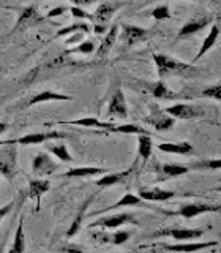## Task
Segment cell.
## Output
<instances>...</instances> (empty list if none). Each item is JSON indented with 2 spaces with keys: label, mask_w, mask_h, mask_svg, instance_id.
I'll list each match as a JSON object with an SVG mask.
<instances>
[{
  "label": "cell",
  "mask_w": 221,
  "mask_h": 253,
  "mask_svg": "<svg viewBox=\"0 0 221 253\" xmlns=\"http://www.w3.org/2000/svg\"><path fill=\"white\" fill-rule=\"evenodd\" d=\"M148 37V32L146 29H141L138 26H131V24H122V34L120 40L126 46L138 44Z\"/></svg>",
  "instance_id": "4fadbf2b"
},
{
  "label": "cell",
  "mask_w": 221,
  "mask_h": 253,
  "mask_svg": "<svg viewBox=\"0 0 221 253\" xmlns=\"http://www.w3.org/2000/svg\"><path fill=\"white\" fill-rule=\"evenodd\" d=\"M158 149L166 154H177V155L193 154V146L189 142H163V144L158 146Z\"/></svg>",
  "instance_id": "484cf974"
},
{
  "label": "cell",
  "mask_w": 221,
  "mask_h": 253,
  "mask_svg": "<svg viewBox=\"0 0 221 253\" xmlns=\"http://www.w3.org/2000/svg\"><path fill=\"white\" fill-rule=\"evenodd\" d=\"M57 169H59V165L44 152H38L34 158V162H32V172H34V176L37 177L51 176V174Z\"/></svg>",
  "instance_id": "ba28073f"
},
{
  "label": "cell",
  "mask_w": 221,
  "mask_h": 253,
  "mask_svg": "<svg viewBox=\"0 0 221 253\" xmlns=\"http://www.w3.org/2000/svg\"><path fill=\"white\" fill-rule=\"evenodd\" d=\"M47 150L52 152L57 158H60L62 162H73V157H71V154L68 152V149L63 144H60V146H49V147H47Z\"/></svg>",
  "instance_id": "d590c367"
},
{
  "label": "cell",
  "mask_w": 221,
  "mask_h": 253,
  "mask_svg": "<svg viewBox=\"0 0 221 253\" xmlns=\"http://www.w3.org/2000/svg\"><path fill=\"white\" fill-rule=\"evenodd\" d=\"M71 3H73L74 6H89V5H92V3H95L97 0H70Z\"/></svg>",
  "instance_id": "7bdbcfd3"
},
{
  "label": "cell",
  "mask_w": 221,
  "mask_h": 253,
  "mask_svg": "<svg viewBox=\"0 0 221 253\" xmlns=\"http://www.w3.org/2000/svg\"><path fill=\"white\" fill-rule=\"evenodd\" d=\"M106 116L108 117H118V119H126V116H128V108H126L125 95L120 89H117L112 93V97H110Z\"/></svg>",
  "instance_id": "7c38bea8"
},
{
  "label": "cell",
  "mask_w": 221,
  "mask_h": 253,
  "mask_svg": "<svg viewBox=\"0 0 221 253\" xmlns=\"http://www.w3.org/2000/svg\"><path fill=\"white\" fill-rule=\"evenodd\" d=\"M49 180L46 179H32L29 182V196L37 203V211L41 208V196L49 190Z\"/></svg>",
  "instance_id": "ffe728a7"
},
{
  "label": "cell",
  "mask_w": 221,
  "mask_h": 253,
  "mask_svg": "<svg viewBox=\"0 0 221 253\" xmlns=\"http://www.w3.org/2000/svg\"><path fill=\"white\" fill-rule=\"evenodd\" d=\"M138 154L142 158L144 165L147 163V160L152 155V138L150 134H139L138 138Z\"/></svg>",
  "instance_id": "4dcf8cb0"
},
{
  "label": "cell",
  "mask_w": 221,
  "mask_h": 253,
  "mask_svg": "<svg viewBox=\"0 0 221 253\" xmlns=\"http://www.w3.org/2000/svg\"><path fill=\"white\" fill-rule=\"evenodd\" d=\"M95 51V43L92 40H84L77 46L71 47V49L67 51V54H92Z\"/></svg>",
  "instance_id": "e575fe53"
},
{
  "label": "cell",
  "mask_w": 221,
  "mask_h": 253,
  "mask_svg": "<svg viewBox=\"0 0 221 253\" xmlns=\"http://www.w3.org/2000/svg\"><path fill=\"white\" fill-rule=\"evenodd\" d=\"M221 211V206L220 204H210V203H188L184 204L179 211L176 212H166L168 215H180L186 220L189 218H194L197 215L205 212H220Z\"/></svg>",
  "instance_id": "3957f363"
},
{
  "label": "cell",
  "mask_w": 221,
  "mask_h": 253,
  "mask_svg": "<svg viewBox=\"0 0 221 253\" xmlns=\"http://www.w3.org/2000/svg\"><path fill=\"white\" fill-rule=\"evenodd\" d=\"M60 124H67V125H81L87 126V128H98V130H106L110 131L114 124L109 122H101L95 117H85V119H77V121H68V122H60Z\"/></svg>",
  "instance_id": "4316f807"
},
{
  "label": "cell",
  "mask_w": 221,
  "mask_h": 253,
  "mask_svg": "<svg viewBox=\"0 0 221 253\" xmlns=\"http://www.w3.org/2000/svg\"><path fill=\"white\" fill-rule=\"evenodd\" d=\"M109 172L106 168H92V166H85V168H73L62 174V177H90V176H103V174Z\"/></svg>",
  "instance_id": "83f0119b"
},
{
  "label": "cell",
  "mask_w": 221,
  "mask_h": 253,
  "mask_svg": "<svg viewBox=\"0 0 221 253\" xmlns=\"http://www.w3.org/2000/svg\"><path fill=\"white\" fill-rule=\"evenodd\" d=\"M146 89L153 95L155 98H161V100H171V98H177V95L174 93L168 85H166L161 81H156V83H150V84H146L144 85Z\"/></svg>",
  "instance_id": "d4e9b609"
},
{
  "label": "cell",
  "mask_w": 221,
  "mask_h": 253,
  "mask_svg": "<svg viewBox=\"0 0 221 253\" xmlns=\"http://www.w3.org/2000/svg\"><path fill=\"white\" fill-rule=\"evenodd\" d=\"M150 109H152V113H150V116H147L144 119L146 124L152 125L153 128L158 130V131H164V130L172 128L176 119L171 117L169 114H166V111L160 109L156 105H150Z\"/></svg>",
  "instance_id": "52a82bcc"
},
{
  "label": "cell",
  "mask_w": 221,
  "mask_h": 253,
  "mask_svg": "<svg viewBox=\"0 0 221 253\" xmlns=\"http://www.w3.org/2000/svg\"><path fill=\"white\" fill-rule=\"evenodd\" d=\"M152 59L156 65V71L160 79L169 78V76H185V78H194L201 73L199 68H196L191 63H184L176 60L164 54H152Z\"/></svg>",
  "instance_id": "6da1fadb"
},
{
  "label": "cell",
  "mask_w": 221,
  "mask_h": 253,
  "mask_svg": "<svg viewBox=\"0 0 221 253\" xmlns=\"http://www.w3.org/2000/svg\"><path fill=\"white\" fill-rule=\"evenodd\" d=\"M218 241H210V242H202V244H197V242H188V244H155L152 247L156 249H161L166 252H197V250H204V249H209V247H217Z\"/></svg>",
  "instance_id": "8fae6325"
},
{
  "label": "cell",
  "mask_w": 221,
  "mask_h": 253,
  "mask_svg": "<svg viewBox=\"0 0 221 253\" xmlns=\"http://www.w3.org/2000/svg\"><path fill=\"white\" fill-rule=\"evenodd\" d=\"M71 100H73L71 95L57 93V92H52V90H44V92L37 93L35 97H32L26 103V108L35 106V105H39V103H46V101H71Z\"/></svg>",
  "instance_id": "e0dca14e"
},
{
  "label": "cell",
  "mask_w": 221,
  "mask_h": 253,
  "mask_svg": "<svg viewBox=\"0 0 221 253\" xmlns=\"http://www.w3.org/2000/svg\"><path fill=\"white\" fill-rule=\"evenodd\" d=\"M120 6H122V3H110V2L98 5L95 13L92 14V22L100 24V26H105V24H108L110 21V18H112L114 13Z\"/></svg>",
  "instance_id": "9a60e30c"
},
{
  "label": "cell",
  "mask_w": 221,
  "mask_h": 253,
  "mask_svg": "<svg viewBox=\"0 0 221 253\" xmlns=\"http://www.w3.org/2000/svg\"><path fill=\"white\" fill-rule=\"evenodd\" d=\"M189 169H220L221 168V160H210V162H202V163H193L188 166Z\"/></svg>",
  "instance_id": "8d00e7d4"
},
{
  "label": "cell",
  "mask_w": 221,
  "mask_h": 253,
  "mask_svg": "<svg viewBox=\"0 0 221 253\" xmlns=\"http://www.w3.org/2000/svg\"><path fill=\"white\" fill-rule=\"evenodd\" d=\"M84 37L85 34H82V32H74V34H71V38H68L65 42V46H73L76 43H81L84 42Z\"/></svg>",
  "instance_id": "ab89813d"
},
{
  "label": "cell",
  "mask_w": 221,
  "mask_h": 253,
  "mask_svg": "<svg viewBox=\"0 0 221 253\" xmlns=\"http://www.w3.org/2000/svg\"><path fill=\"white\" fill-rule=\"evenodd\" d=\"M130 231H115V233H106L98 231L92 234V239L100 244H112V245H122L130 239Z\"/></svg>",
  "instance_id": "2e32d148"
},
{
  "label": "cell",
  "mask_w": 221,
  "mask_h": 253,
  "mask_svg": "<svg viewBox=\"0 0 221 253\" xmlns=\"http://www.w3.org/2000/svg\"><path fill=\"white\" fill-rule=\"evenodd\" d=\"M62 250H70V252H82L81 247H76V245H67V247H62Z\"/></svg>",
  "instance_id": "f6af8a7d"
},
{
  "label": "cell",
  "mask_w": 221,
  "mask_h": 253,
  "mask_svg": "<svg viewBox=\"0 0 221 253\" xmlns=\"http://www.w3.org/2000/svg\"><path fill=\"white\" fill-rule=\"evenodd\" d=\"M95 196H97V195H90V196L87 198V200L82 203L81 208H79V211H77V213H76V217H74V220H73V223H71V226H70V229H68V233H67V237H73V236H76L79 229H81V226H82V220H84V217H85V212H87V209H89V206L92 204V201L95 200Z\"/></svg>",
  "instance_id": "7402d4cb"
},
{
  "label": "cell",
  "mask_w": 221,
  "mask_h": 253,
  "mask_svg": "<svg viewBox=\"0 0 221 253\" xmlns=\"http://www.w3.org/2000/svg\"><path fill=\"white\" fill-rule=\"evenodd\" d=\"M147 2H153V0H147Z\"/></svg>",
  "instance_id": "7dc6e473"
},
{
  "label": "cell",
  "mask_w": 221,
  "mask_h": 253,
  "mask_svg": "<svg viewBox=\"0 0 221 253\" xmlns=\"http://www.w3.org/2000/svg\"><path fill=\"white\" fill-rule=\"evenodd\" d=\"M13 206H14V201H11V203H8L6 206H3V208H0V221H2V218L5 217V215H8V213L11 212V209H13Z\"/></svg>",
  "instance_id": "b9f144b4"
},
{
  "label": "cell",
  "mask_w": 221,
  "mask_h": 253,
  "mask_svg": "<svg viewBox=\"0 0 221 253\" xmlns=\"http://www.w3.org/2000/svg\"><path fill=\"white\" fill-rule=\"evenodd\" d=\"M110 133H126V134H150L144 126H139L136 124H125V125H112Z\"/></svg>",
  "instance_id": "1f68e13d"
},
{
  "label": "cell",
  "mask_w": 221,
  "mask_h": 253,
  "mask_svg": "<svg viewBox=\"0 0 221 253\" xmlns=\"http://www.w3.org/2000/svg\"><path fill=\"white\" fill-rule=\"evenodd\" d=\"M125 206H141V208H148V209H153L152 206H148L147 203H144V200L136 195H131V193H126L122 200H118L115 204L112 206H109V208L106 209H101V211H97V212H93L92 215H100V213H105L108 211H114V209H118V208H125Z\"/></svg>",
  "instance_id": "ac0fdd59"
},
{
  "label": "cell",
  "mask_w": 221,
  "mask_h": 253,
  "mask_svg": "<svg viewBox=\"0 0 221 253\" xmlns=\"http://www.w3.org/2000/svg\"><path fill=\"white\" fill-rule=\"evenodd\" d=\"M204 234V229H186V228H163L155 231L150 239H156V237H164V236H171L176 241H193L201 237Z\"/></svg>",
  "instance_id": "277c9868"
},
{
  "label": "cell",
  "mask_w": 221,
  "mask_h": 253,
  "mask_svg": "<svg viewBox=\"0 0 221 253\" xmlns=\"http://www.w3.org/2000/svg\"><path fill=\"white\" fill-rule=\"evenodd\" d=\"M70 13L73 14V18H76V19H89V21H92V14L84 11L81 6H74L73 5L70 8Z\"/></svg>",
  "instance_id": "f35d334b"
},
{
  "label": "cell",
  "mask_w": 221,
  "mask_h": 253,
  "mask_svg": "<svg viewBox=\"0 0 221 253\" xmlns=\"http://www.w3.org/2000/svg\"><path fill=\"white\" fill-rule=\"evenodd\" d=\"M152 16L156 21H161V19H169L171 18V11H169V6L168 5H158L155 10L152 11Z\"/></svg>",
  "instance_id": "74e56055"
},
{
  "label": "cell",
  "mask_w": 221,
  "mask_h": 253,
  "mask_svg": "<svg viewBox=\"0 0 221 253\" xmlns=\"http://www.w3.org/2000/svg\"><path fill=\"white\" fill-rule=\"evenodd\" d=\"M65 11H68V8L67 6H57V8H52V10L47 13V16L46 18H54V16H60V14H63Z\"/></svg>",
  "instance_id": "60d3db41"
},
{
  "label": "cell",
  "mask_w": 221,
  "mask_h": 253,
  "mask_svg": "<svg viewBox=\"0 0 221 253\" xmlns=\"http://www.w3.org/2000/svg\"><path fill=\"white\" fill-rule=\"evenodd\" d=\"M166 114H169L174 119H184V121H189V119H197L202 116V109L196 105H188V103H176L174 106L166 108Z\"/></svg>",
  "instance_id": "9c48e42d"
},
{
  "label": "cell",
  "mask_w": 221,
  "mask_h": 253,
  "mask_svg": "<svg viewBox=\"0 0 221 253\" xmlns=\"http://www.w3.org/2000/svg\"><path fill=\"white\" fill-rule=\"evenodd\" d=\"M218 35H220V27H218V24H213L212 29H210V34L204 38V43H202V46H201V49H199V52H197V54L194 55V57H193L191 63H196L197 60H201V59L204 57V55L212 49L213 44L217 43Z\"/></svg>",
  "instance_id": "603a6c76"
},
{
  "label": "cell",
  "mask_w": 221,
  "mask_h": 253,
  "mask_svg": "<svg viewBox=\"0 0 221 253\" xmlns=\"http://www.w3.org/2000/svg\"><path fill=\"white\" fill-rule=\"evenodd\" d=\"M8 126H10L8 124H5V122H0V134L5 133V131L8 130Z\"/></svg>",
  "instance_id": "bcb514c9"
},
{
  "label": "cell",
  "mask_w": 221,
  "mask_h": 253,
  "mask_svg": "<svg viewBox=\"0 0 221 253\" xmlns=\"http://www.w3.org/2000/svg\"><path fill=\"white\" fill-rule=\"evenodd\" d=\"M213 22V16H202V18H197V19H191L188 21L184 27L179 30L177 34V40H182V38H186L189 35L196 34V32H201L202 29H205L209 26V24Z\"/></svg>",
  "instance_id": "5bb4252c"
},
{
  "label": "cell",
  "mask_w": 221,
  "mask_h": 253,
  "mask_svg": "<svg viewBox=\"0 0 221 253\" xmlns=\"http://www.w3.org/2000/svg\"><path fill=\"white\" fill-rule=\"evenodd\" d=\"M0 174L8 180L18 174V149L8 147L0 152Z\"/></svg>",
  "instance_id": "5b68a950"
},
{
  "label": "cell",
  "mask_w": 221,
  "mask_h": 253,
  "mask_svg": "<svg viewBox=\"0 0 221 253\" xmlns=\"http://www.w3.org/2000/svg\"><path fill=\"white\" fill-rule=\"evenodd\" d=\"M67 138V134L59 133V131H44V133H30L26 136L18 138V139H6V141H0V146H30V144H41L49 139H62Z\"/></svg>",
  "instance_id": "7a4b0ae2"
},
{
  "label": "cell",
  "mask_w": 221,
  "mask_h": 253,
  "mask_svg": "<svg viewBox=\"0 0 221 253\" xmlns=\"http://www.w3.org/2000/svg\"><path fill=\"white\" fill-rule=\"evenodd\" d=\"M213 98L220 101L221 100V84L215 83L213 85H207V87H202V90L199 92H194V93H189L188 98Z\"/></svg>",
  "instance_id": "f1b7e54d"
},
{
  "label": "cell",
  "mask_w": 221,
  "mask_h": 253,
  "mask_svg": "<svg viewBox=\"0 0 221 253\" xmlns=\"http://www.w3.org/2000/svg\"><path fill=\"white\" fill-rule=\"evenodd\" d=\"M117 38H118V26L115 24V26H112L106 32L105 38L101 40V44H100L98 52H97L98 57H106V55L109 54V51L112 49V46L117 42Z\"/></svg>",
  "instance_id": "cb8c5ba5"
},
{
  "label": "cell",
  "mask_w": 221,
  "mask_h": 253,
  "mask_svg": "<svg viewBox=\"0 0 221 253\" xmlns=\"http://www.w3.org/2000/svg\"><path fill=\"white\" fill-rule=\"evenodd\" d=\"M108 32V26H100V24H95V34H105Z\"/></svg>",
  "instance_id": "ee69618b"
},
{
  "label": "cell",
  "mask_w": 221,
  "mask_h": 253,
  "mask_svg": "<svg viewBox=\"0 0 221 253\" xmlns=\"http://www.w3.org/2000/svg\"><path fill=\"white\" fill-rule=\"evenodd\" d=\"M133 171H134V166H131V168L125 169L122 172H106V174H103V177H100L97 180V187L105 188V187H110V185H115V184H122V182H125L131 176Z\"/></svg>",
  "instance_id": "d6986e66"
},
{
  "label": "cell",
  "mask_w": 221,
  "mask_h": 253,
  "mask_svg": "<svg viewBox=\"0 0 221 253\" xmlns=\"http://www.w3.org/2000/svg\"><path fill=\"white\" fill-rule=\"evenodd\" d=\"M24 250H26V237H24V217H21L19 218L18 229H16V236H14L13 247L10 249V252L18 253V252H24Z\"/></svg>",
  "instance_id": "836d02e7"
},
{
  "label": "cell",
  "mask_w": 221,
  "mask_h": 253,
  "mask_svg": "<svg viewBox=\"0 0 221 253\" xmlns=\"http://www.w3.org/2000/svg\"><path fill=\"white\" fill-rule=\"evenodd\" d=\"M176 196L174 192L169 190H163V188H141L139 190V198H142L144 201H168L171 198Z\"/></svg>",
  "instance_id": "44dd1931"
},
{
  "label": "cell",
  "mask_w": 221,
  "mask_h": 253,
  "mask_svg": "<svg viewBox=\"0 0 221 253\" xmlns=\"http://www.w3.org/2000/svg\"><path fill=\"white\" fill-rule=\"evenodd\" d=\"M125 223H133V225H139V221L136 217L130 212H123V213H117V215H110V217H103L100 220H95L93 223L89 225V228H105V229H112L118 228L120 225Z\"/></svg>",
  "instance_id": "8992f818"
},
{
  "label": "cell",
  "mask_w": 221,
  "mask_h": 253,
  "mask_svg": "<svg viewBox=\"0 0 221 253\" xmlns=\"http://www.w3.org/2000/svg\"><path fill=\"white\" fill-rule=\"evenodd\" d=\"M189 171L188 166L184 165H179V163H164L161 166V174H163V179H176L182 174H186Z\"/></svg>",
  "instance_id": "f546056e"
},
{
  "label": "cell",
  "mask_w": 221,
  "mask_h": 253,
  "mask_svg": "<svg viewBox=\"0 0 221 253\" xmlns=\"http://www.w3.org/2000/svg\"><path fill=\"white\" fill-rule=\"evenodd\" d=\"M74 32H82V34H90V27H89V24H85V22H74V24H71V26L68 27H63L60 29L57 34H55V38H62V37H67V35H71V34H74Z\"/></svg>",
  "instance_id": "d6a6232c"
},
{
  "label": "cell",
  "mask_w": 221,
  "mask_h": 253,
  "mask_svg": "<svg viewBox=\"0 0 221 253\" xmlns=\"http://www.w3.org/2000/svg\"><path fill=\"white\" fill-rule=\"evenodd\" d=\"M44 18L43 16H39L38 10H37V6L34 5H30V6H26L22 10L21 16L18 18V21H16L14 24V27L11 30V34H14V32H18L21 29H26V27H30V26H37V24L39 22H43Z\"/></svg>",
  "instance_id": "30bf717a"
}]
</instances>
